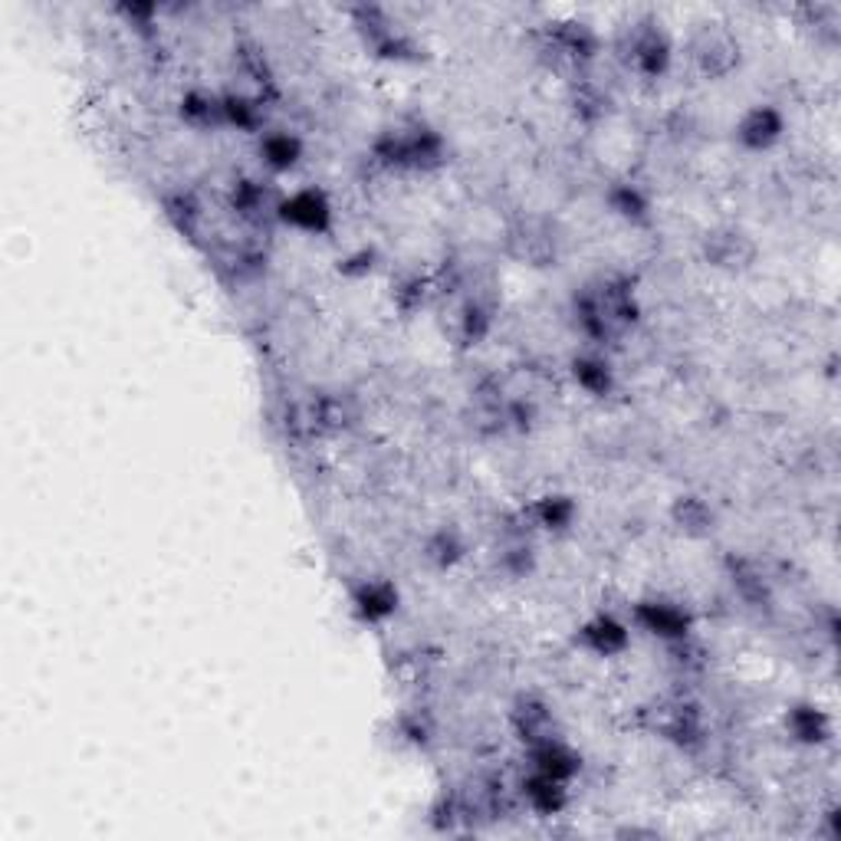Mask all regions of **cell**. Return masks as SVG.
Segmentation results:
<instances>
[{
	"instance_id": "6da1fadb",
	"label": "cell",
	"mask_w": 841,
	"mask_h": 841,
	"mask_svg": "<svg viewBox=\"0 0 841 841\" xmlns=\"http://www.w3.org/2000/svg\"><path fill=\"white\" fill-rule=\"evenodd\" d=\"M378 155L394 168H431V165H441L445 142L431 129H411V132L398 129L378 142Z\"/></svg>"
},
{
	"instance_id": "7a4b0ae2",
	"label": "cell",
	"mask_w": 841,
	"mask_h": 841,
	"mask_svg": "<svg viewBox=\"0 0 841 841\" xmlns=\"http://www.w3.org/2000/svg\"><path fill=\"white\" fill-rule=\"evenodd\" d=\"M276 217L299 234H325L332 227V201L319 188H296L276 204Z\"/></svg>"
},
{
	"instance_id": "3957f363",
	"label": "cell",
	"mask_w": 841,
	"mask_h": 841,
	"mask_svg": "<svg viewBox=\"0 0 841 841\" xmlns=\"http://www.w3.org/2000/svg\"><path fill=\"white\" fill-rule=\"evenodd\" d=\"M635 625L661 641H684L694 628V618L684 605L667 599H644L635 605Z\"/></svg>"
},
{
	"instance_id": "277c9868",
	"label": "cell",
	"mask_w": 841,
	"mask_h": 841,
	"mask_svg": "<svg viewBox=\"0 0 841 841\" xmlns=\"http://www.w3.org/2000/svg\"><path fill=\"white\" fill-rule=\"evenodd\" d=\"M576 641H579L589 654H595V658H618V654H625L628 644H631V628H628L618 615L602 612V615H592V618L579 628Z\"/></svg>"
},
{
	"instance_id": "5b68a950",
	"label": "cell",
	"mask_w": 841,
	"mask_h": 841,
	"mask_svg": "<svg viewBox=\"0 0 841 841\" xmlns=\"http://www.w3.org/2000/svg\"><path fill=\"white\" fill-rule=\"evenodd\" d=\"M785 132V116L775 106H753L736 122V139L746 152H766L772 149Z\"/></svg>"
},
{
	"instance_id": "8992f818",
	"label": "cell",
	"mask_w": 841,
	"mask_h": 841,
	"mask_svg": "<svg viewBox=\"0 0 841 841\" xmlns=\"http://www.w3.org/2000/svg\"><path fill=\"white\" fill-rule=\"evenodd\" d=\"M530 759H533V772H543V775L559 779V782H572L582 769L579 753L569 743H562L559 736H546V739L533 743Z\"/></svg>"
},
{
	"instance_id": "52a82bcc",
	"label": "cell",
	"mask_w": 841,
	"mask_h": 841,
	"mask_svg": "<svg viewBox=\"0 0 841 841\" xmlns=\"http://www.w3.org/2000/svg\"><path fill=\"white\" fill-rule=\"evenodd\" d=\"M352 605H355L362 621L378 625V621H384L398 612V589L384 579H368L355 589Z\"/></svg>"
},
{
	"instance_id": "ba28073f",
	"label": "cell",
	"mask_w": 841,
	"mask_h": 841,
	"mask_svg": "<svg viewBox=\"0 0 841 841\" xmlns=\"http://www.w3.org/2000/svg\"><path fill=\"white\" fill-rule=\"evenodd\" d=\"M523 798L533 812L540 815H556L566 808L569 802V782H559V779H549L543 772H533L526 782H523Z\"/></svg>"
},
{
	"instance_id": "9c48e42d",
	"label": "cell",
	"mask_w": 841,
	"mask_h": 841,
	"mask_svg": "<svg viewBox=\"0 0 841 841\" xmlns=\"http://www.w3.org/2000/svg\"><path fill=\"white\" fill-rule=\"evenodd\" d=\"M785 730H789L792 739H798V743H805V746H818V743L828 739L831 723H828V716H825L818 707L798 703V707H792V710L785 713Z\"/></svg>"
},
{
	"instance_id": "30bf717a",
	"label": "cell",
	"mask_w": 841,
	"mask_h": 841,
	"mask_svg": "<svg viewBox=\"0 0 841 841\" xmlns=\"http://www.w3.org/2000/svg\"><path fill=\"white\" fill-rule=\"evenodd\" d=\"M631 60L644 76H661L671 60V44L661 31H644L631 44Z\"/></svg>"
},
{
	"instance_id": "8fae6325",
	"label": "cell",
	"mask_w": 841,
	"mask_h": 841,
	"mask_svg": "<svg viewBox=\"0 0 841 841\" xmlns=\"http://www.w3.org/2000/svg\"><path fill=\"white\" fill-rule=\"evenodd\" d=\"M572 378L592 398H605L615 388V371H612V365L602 355H579L572 362Z\"/></svg>"
},
{
	"instance_id": "7c38bea8",
	"label": "cell",
	"mask_w": 841,
	"mask_h": 841,
	"mask_svg": "<svg viewBox=\"0 0 841 841\" xmlns=\"http://www.w3.org/2000/svg\"><path fill=\"white\" fill-rule=\"evenodd\" d=\"M299 155H303V145L289 132H266L260 139V162L270 171H289L299 162Z\"/></svg>"
},
{
	"instance_id": "4fadbf2b",
	"label": "cell",
	"mask_w": 841,
	"mask_h": 841,
	"mask_svg": "<svg viewBox=\"0 0 841 841\" xmlns=\"http://www.w3.org/2000/svg\"><path fill=\"white\" fill-rule=\"evenodd\" d=\"M533 517H536V523H540L543 530L562 533V530H569V526H572V520H576V504H572V497L549 494V497L536 500Z\"/></svg>"
},
{
	"instance_id": "5bb4252c",
	"label": "cell",
	"mask_w": 841,
	"mask_h": 841,
	"mask_svg": "<svg viewBox=\"0 0 841 841\" xmlns=\"http://www.w3.org/2000/svg\"><path fill=\"white\" fill-rule=\"evenodd\" d=\"M608 204L615 214H621L625 221H644L651 204H648V194L635 185H618L612 194H608Z\"/></svg>"
},
{
	"instance_id": "9a60e30c",
	"label": "cell",
	"mask_w": 841,
	"mask_h": 841,
	"mask_svg": "<svg viewBox=\"0 0 841 841\" xmlns=\"http://www.w3.org/2000/svg\"><path fill=\"white\" fill-rule=\"evenodd\" d=\"M677 513H680L684 530H710V523H713L707 504H703V500H694V497H680Z\"/></svg>"
}]
</instances>
